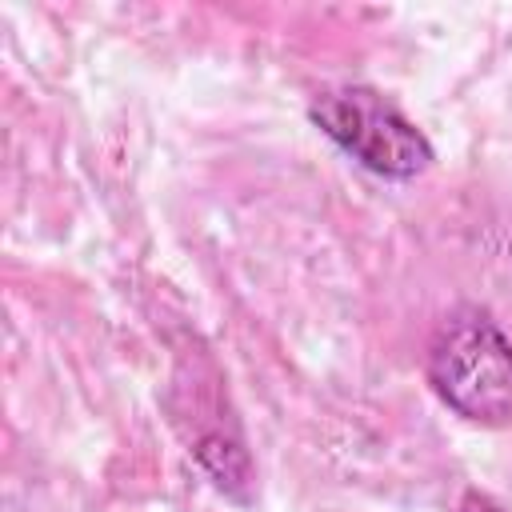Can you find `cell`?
<instances>
[{
    "mask_svg": "<svg viewBox=\"0 0 512 512\" xmlns=\"http://www.w3.org/2000/svg\"><path fill=\"white\" fill-rule=\"evenodd\" d=\"M428 384L468 424L512 420V340L480 304L452 308L428 340Z\"/></svg>",
    "mask_w": 512,
    "mask_h": 512,
    "instance_id": "obj_1",
    "label": "cell"
},
{
    "mask_svg": "<svg viewBox=\"0 0 512 512\" xmlns=\"http://www.w3.org/2000/svg\"><path fill=\"white\" fill-rule=\"evenodd\" d=\"M308 116L344 156L384 180H416L436 160L432 140L376 88H324L308 104Z\"/></svg>",
    "mask_w": 512,
    "mask_h": 512,
    "instance_id": "obj_2",
    "label": "cell"
},
{
    "mask_svg": "<svg viewBox=\"0 0 512 512\" xmlns=\"http://www.w3.org/2000/svg\"><path fill=\"white\" fill-rule=\"evenodd\" d=\"M456 512H508V508H500V504H496L492 496H484V492H468Z\"/></svg>",
    "mask_w": 512,
    "mask_h": 512,
    "instance_id": "obj_3",
    "label": "cell"
}]
</instances>
